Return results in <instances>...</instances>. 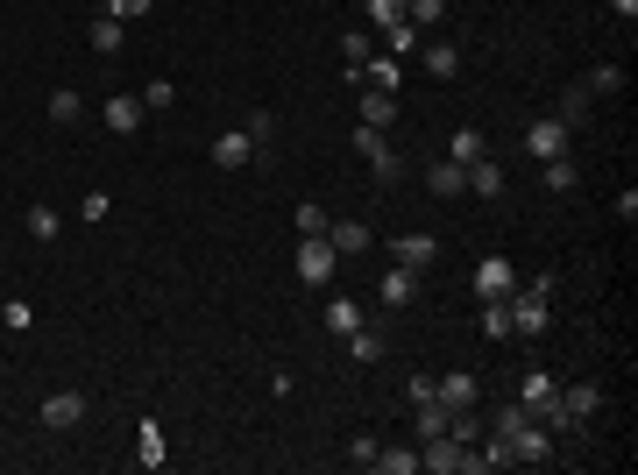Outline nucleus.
Masks as SVG:
<instances>
[{
    "instance_id": "nucleus-3",
    "label": "nucleus",
    "mask_w": 638,
    "mask_h": 475,
    "mask_svg": "<svg viewBox=\"0 0 638 475\" xmlns=\"http://www.w3.org/2000/svg\"><path fill=\"white\" fill-rule=\"evenodd\" d=\"M504 447H511V461H525V468H539V461H553V433L539 426V419H525V426H511V433H497Z\"/></svg>"
},
{
    "instance_id": "nucleus-17",
    "label": "nucleus",
    "mask_w": 638,
    "mask_h": 475,
    "mask_svg": "<svg viewBox=\"0 0 638 475\" xmlns=\"http://www.w3.org/2000/svg\"><path fill=\"white\" fill-rule=\"evenodd\" d=\"M327 242H334L341 256H362V249H376V227H362V220H341V227H327Z\"/></svg>"
},
{
    "instance_id": "nucleus-12",
    "label": "nucleus",
    "mask_w": 638,
    "mask_h": 475,
    "mask_svg": "<svg viewBox=\"0 0 638 475\" xmlns=\"http://www.w3.org/2000/svg\"><path fill=\"white\" fill-rule=\"evenodd\" d=\"M100 121H107L114 135H135V128L149 121V107H142V93H114V100L100 107Z\"/></svg>"
},
{
    "instance_id": "nucleus-11",
    "label": "nucleus",
    "mask_w": 638,
    "mask_h": 475,
    "mask_svg": "<svg viewBox=\"0 0 638 475\" xmlns=\"http://www.w3.org/2000/svg\"><path fill=\"white\" fill-rule=\"evenodd\" d=\"M390 256L405 263V270H419V277H426V270L440 263V242H433V234H397V242H390Z\"/></svg>"
},
{
    "instance_id": "nucleus-21",
    "label": "nucleus",
    "mask_w": 638,
    "mask_h": 475,
    "mask_svg": "<svg viewBox=\"0 0 638 475\" xmlns=\"http://www.w3.org/2000/svg\"><path fill=\"white\" fill-rule=\"evenodd\" d=\"M483 156H490V135H483V128H454L447 164H483Z\"/></svg>"
},
{
    "instance_id": "nucleus-18",
    "label": "nucleus",
    "mask_w": 638,
    "mask_h": 475,
    "mask_svg": "<svg viewBox=\"0 0 638 475\" xmlns=\"http://www.w3.org/2000/svg\"><path fill=\"white\" fill-rule=\"evenodd\" d=\"M355 114H362V128H390V121H397V93L362 86V107H355Z\"/></svg>"
},
{
    "instance_id": "nucleus-27",
    "label": "nucleus",
    "mask_w": 638,
    "mask_h": 475,
    "mask_svg": "<svg viewBox=\"0 0 638 475\" xmlns=\"http://www.w3.org/2000/svg\"><path fill=\"white\" fill-rule=\"evenodd\" d=\"M362 22L369 29H397L405 22V0H362Z\"/></svg>"
},
{
    "instance_id": "nucleus-29",
    "label": "nucleus",
    "mask_w": 638,
    "mask_h": 475,
    "mask_svg": "<svg viewBox=\"0 0 638 475\" xmlns=\"http://www.w3.org/2000/svg\"><path fill=\"white\" fill-rule=\"evenodd\" d=\"M369 50H376V36H369V29H348V36H341V64H348V71H362V64H369Z\"/></svg>"
},
{
    "instance_id": "nucleus-5",
    "label": "nucleus",
    "mask_w": 638,
    "mask_h": 475,
    "mask_svg": "<svg viewBox=\"0 0 638 475\" xmlns=\"http://www.w3.org/2000/svg\"><path fill=\"white\" fill-rule=\"evenodd\" d=\"M511 291H518V270H511V256H497V249H490L483 263H475V298L490 305V298H511Z\"/></svg>"
},
{
    "instance_id": "nucleus-35",
    "label": "nucleus",
    "mask_w": 638,
    "mask_h": 475,
    "mask_svg": "<svg viewBox=\"0 0 638 475\" xmlns=\"http://www.w3.org/2000/svg\"><path fill=\"white\" fill-rule=\"evenodd\" d=\"M483 334H490V341H511V312H504V298L483 305Z\"/></svg>"
},
{
    "instance_id": "nucleus-28",
    "label": "nucleus",
    "mask_w": 638,
    "mask_h": 475,
    "mask_svg": "<svg viewBox=\"0 0 638 475\" xmlns=\"http://www.w3.org/2000/svg\"><path fill=\"white\" fill-rule=\"evenodd\" d=\"M589 100H596L589 86H568V93H561V114H553V121H568V128H582V121H589Z\"/></svg>"
},
{
    "instance_id": "nucleus-38",
    "label": "nucleus",
    "mask_w": 638,
    "mask_h": 475,
    "mask_svg": "<svg viewBox=\"0 0 638 475\" xmlns=\"http://www.w3.org/2000/svg\"><path fill=\"white\" fill-rule=\"evenodd\" d=\"M582 86H589V93H624V71H617V64H596Z\"/></svg>"
},
{
    "instance_id": "nucleus-41",
    "label": "nucleus",
    "mask_w": 638,
    "mask_h": 475,
    "mask_svg": "<svg viewBox=\"0 0 638 475\" xmlns=\"http://www.w3.org/2000/svg\"><path fill=\"white\" fill-rule=\"evenodd\" d=\"M348 461H355V468H376V433H355V440H348Z\"/></svg>"
},
{
    "instance_id": "nucleus-20",
    "label": "nucleus",
    "mask_w": 638,
    "mask_h": 475,
    "mask_svg": "<svg viewBox=\"0 0 638 475\" xmlns=\"http://www.w3.org/2000/svg\"><path fill=\"white\" fill-rule=\"evenodd\" d=\"M135 461H142V468H164V461H171V454H164V426H156V419L135 426Z\"/></svg>"
},
{
    "instance_id": "nucleus-39",
    "label": "nucleus",
    "mask_w": 638,
    "mask_h": 475,
    "mask_svg": "<svg viewBox=\"0 0 638 475\" xmlns=\"http://www.w3.org/2000/svg\"><path fill=\"white\" fill-rule=\"evenodd\" d=\"M178 100V86H171V78H149V86H142V107L156 114V107H171Z\"/></svg>"
},
{
    "instance_id": "nucleus-14",
    "label": "nucleus",
    "mask_w": 638,
    "mask_h": 475,
    "mask_svg": "<svg viewBox=\"0 0 638 475\" xmlns=\"http://www.w3.org/2000/svg\"><path fill=\"white\" fill-rule=\"evenodd\" d=\"M327 327L348 341L355 327H369V305H362V298H348V291H341V298H327Z\"/></svg>"
},
{
    "instance_id": "nucleus-26",
    "label": "nucleus",
    "mask_w": 638,
    "mask_h": 475,
    "mask_svg": "<svg viewBox=\"0 0 638 475\" xmlns=\"http://www.w3.org/2000/svg\"><path fill=\"white\" fill-rule=\"evenodd\" d=\"M50 121H57V128H71V121H86V100H78L71 86H57V93H50Z\"/></svg>"
},
{
    "instance_id": "nucleus-37",
    "label": "nucleus",
    "mask_w": 638,
    "mask_h": 475,
    "mask_svg": "<svg viewBox=\"0 0 638 475\" xmlns=\"http://www.w3.org/2000/svg\"><path fill=\"white\" fill-rule=\"evenodd\" d=\"M0 320H8L15 334H29V327H36V305H29V298H8V305H0Z\"/></svg>"
},
{
    "instance_id": "nucleus-1",
    "label": "nucleus",
    "mask_w": 638,
    "mask_h": 475,
    "mask_svg": "<svg viewBox=\"0 0 638 475\" xmlns=\"http://www.w3.org/2000/svg\"><path fill=\"white\" fill-rule=\"evenodd\" d=\"M504 312H511V334L539 341V334H546V320H553V277H532V284H518V291L504 298Z\"/></svg>"
},
{
    "instance_id": "nucleus-30",
    "label": "nucleus",
    "mask_w": 638,
    "mask_h": 475,
    "mask_svg": "<svg viewBox=\"0 0 638 475\" xmlns=\"http://www.w3.org/2000/svg\"><path fill=\"white\" fill-rule=\"evenodd\" d=\"M22 227H29V242H57V227H64V220H57L50 206H29V213H22Z\"/></svg>"
},
{
    "instance_id": "nucleus-8",
    "label": "nucleus",
    "mask_w": 638,
    "mask_h": 475,
    "mask_svg": "<svg viewBox=\"0 0 638 475\" xmlns=\"http://www.w3.org/2000/svg\"><path fill=\"white\" fill-rule=\"evenodd\" d=\"M419 298V270H405V263H390L383 270V284H376V305H390V312H405Z\"/></svg>"
},
{
    "instance_id": "nucleus-10",
    "label": "nucleus",
    "mask_w": 638,
    "mask_h": 475,
    "mask_svg": "<svg viewBox=\"0 0 638 475\" xmlns=\"http://www.w3.org/2000/svg\"><path fill=\"white\" fill-rule=\"evenodd\" d=\"M256 142H249V128H227V135H213V164L220 171H242V164H256Z\"/></svg>"
},
{
    "instance_id": "nucleus-42",
    "label": "nucleus",
    "mask_w": 638,
    "mask_h": 475,
    "mask_svg": "<svg viewBox=\"0 0 638 475\" xmlns=\"http://www.w3.org/2000/svg\"><path fill=\"white\" fill-rule=\"evenodd\" d=\"M78 213H86V220H107V213H114V199H107V192H86V206H78Z\"/></svg>"
},
{
    "instance_id": "nucleus-4",
    "label": "nucleus",
    "mask_w": 638,
    "mask_h": 475,
    "mask_svg": "<svg viewBox=\"0 0 638 475\" xmlns=\"http://www.w3.org/2000/svg\"><path fill=\"white\" fill-rule=\"evenodd\" d=\"M355 149L369 156V171H376V185H397V178H405V164H397V149L383 142V128H355Z\"/></svg>"
},
{
    "instance_id": "nucleus-31",
    "label": "nucleus",
    "mask_w": 638,
    "mask_h": 475,
    "mask_svg": "<svg viewBox=\"0 0 638 475\" xmlns=\"http://www.w3.org/2000/svg\"><path fill=\"white\" fill-rule=\"evenodd\" d=\"M348 355H355V362H383V334H376V327H355V334H348Z\"/></svg>"
},
{
    "instance_id": "nucleus-16",
    "label": "nucleus",
    "mask_w": 638,
    "mask_h": 475,
    "mask_svg": "<svg viewBox=\"0 0 638 475\" xmlns=\"http://www.w3.org/2000/svg\"><path fill=\"white\" fill-rule=\"evenodd\" d=\"M561 412H568L575 426L596 419V412H603V390H596V383H568V390H561Z\"/></svg>"
},
{
    "instance_id": "nucleus-34",
    "label": "nucleus",
    "mask_w": 638,
    "mask_h": 475,
    "mask_svg": "<svg viewBox=\"0 0 638 475\" xmlns=\"http://www.w3.org/2000/svg\"><path fill=\"white\" fill-rule=\"evenodd\" d=\"M291 220H298V234H327V227H334V220H327V206H319V199H305V206H298Z\"/></svg>"
},
{
    "instance_id": "nucleus-19",
    "label": "nucleus",
    "mask_w": 638,
    "mask_h": 475,
    "mask_svg": "<svg viewBox=\"0 0 638 475\" xmlns=\"http://www.w3.org/2000/svg\"><path fill=\"white\" fill-rule=\"evenodd\" d=\"M426 192H433V199H461V192H468V164H433V171H426Z\"/></svg>"
},
{
    "instance_id": "nucleus-22",
    "label": "nucleus",
    "mask_w": 638,
    "mask_h": 475,
    "mask_svg": "<svg viewBox=\"0 0 638 475\" xmlns=\"http://www.w3.org/2000/svg\"><path fill=\"white\" fill-rule=\"evenodd\" d=\"M504 164H490V156H483V164H468V192H483V199H504Z\"/></svg>"
},
{
    "instance_id": "nucleus-9",
    "label": "nucleus",
    "mask_w": 638,
    "mask_h": 475,
    "mask_svg": "<svg viewBox=\"0 0 638 475\" xmlns=\"http://www.w3.org/2000/svg\"><path fill=\"white\" fill-rule=\"evenodd\" d=\"M568 135H575L568 121H553V114H546V121H532V128H525V149L546 164V156H568Z\"/></svg>"
},
{
    "instance_id": "nucleus-6",
    "label": "nucleus",
    "mask_w": 638,
    "mask_h": 475,
    "mask_svg": "<svg viewBox=\"0 0 638 475\" xmlns=\"http://www.w3.org/2000/svg\"><path fill=\"white\" fill-rule=\"evenodd\" d=\"M475 369H447V376H433V398L447 405V412H475Z\"/></svg>"
},
{
    "instance_id": "nucleus-25",
    "label": "nucleus",
    "mask_w": 638,
    "mask_h": 475,
    "mask_svg": "<svg viewBox=\"0 0 638 475\" xmlns=\"http://www.w3.org/2000/svg\"><path fill=\"white\" fill-rule=\"evenodd\" d=\"M419 57H426L433 78H454V71H461V50H454V43H419Z\"/></svg>"
},
{
    "instance_id": "nucleus-43",
    "label": "nucleus",
    "mask_w": 638,
    "mask_h": 475,
    "mask_svg": "<svg viewBox=\"0 0 638 475\" xmlns=\"http://www.w3.org/2000/svg\"><path fill=\"white\" fill-rule=\"evenodd\" d=\"M610 15H617V22H631V15H638V0H610Z\"/></svg>"
},
{
    "instance_id": "nucleus-40",
    "label": "nucleus",
    "mask_w": 638,
    "mask_h": 475,
    "mask_svg": "<svg viewBox=\"0 0 638 475\" xmlns=\"http://www.w3.org/2000/svg\"><path fill=\"white\" fill-rule=\"evenodd\" d=\"M242 128H249V142H256V149H270V142H277V114H249Z\"/></svg>"
},
{
    "instance_id": "nucleus-23",
    "label": "nucleus",
    "mask_w": 638,
    "mask_h": 475,
    "mask_svg": "<svg viewBox=\"0 0 638 475\" xmlns=\"http://www.w3.org/2000/svg\"><path fill=\"white\" fill-rule=\"evenodd\" d=\"M539 178H546V192H575V185H582V171L568 164V156H546V164H539Z\"/></svg>"
},
{
    "instance_id": "nucleus-13",
    "label": "nucleus",
    "mask_w": 638,
    "mask_h": 475,
    "mask_svg": "<svg viewBox=\"0 0 638 475\" xmlns=\"http://www.w3.org/2000/svg\"><path fill=\"white\" fill-rule=\"evenodd\" d=\"M78 419H86V398H78V390H57V398H43V426H50V433H71Z\"/></svg>"
},
{
    "instance_id": "nucleus-36",
    "label": "nucleus",
    "mask_w": 638,
    "mask_h": 475,
    "mask_svg": "<svg viewBox=\"0 0 638 475\" xmlns=\"http://www.w3.org/2000/svg\"><path fill=\"white\" fill-rule=\"evenodd\" d=\"M156 8V0H100V15H114V22H142Z\"/></svg>"
},
{
    "instance_id": "nucleus-15",
    "label": "nucleus",
    "mask_w": 638,
    "mask_h": 475,
    "mask_svg": "<svg viewBox=\"0 0 638 475\" xmlns=\"http://www.w3.org/2000/svg\"><path fill=\"white\" fill-rule=\"evenodd\" d=\"M355 78H362V86H376V93H397V86H405V57H369Z\"/></svg>"
},
{
    "instance_id": "nucleus-7",
    "label": "nucleus",
    "mask_w": 638,
    "mask_h": 475,
    "mask_svg": "<svg viewBox=\"0 0 638 475\" xmlns=\"http://www.w3.org/2000/svg\"><path fill=\"white\" fill-rule=\"evenodd\" d=\"M553 398H561V383H553L546 369H525V376H518V405H525L532 419H546V412H553Z\"/></svg>"
},
{
    "instance_id": "nucleus-2",
    "label": "nucleus",
    "mask_w": 638,
    "mask_h": 475,
    "mask_svg": "<svg viewBox=\"0 0 638 475\" xmlns=\"http://www.w3.org/2000/svg\"><path fill=\"white\" fill-rule=\"evenodd\" d=\"M298 277L305 284H334L341 277V249L327 242V234H298Z\"/></svg>"
},
{
    "instance_id": "nucleus-33",
    "label": "nucleus",
    "mask_w": 638,
    "mask_h": 475,
    "mask_svg": "<svg viewBox=\"0 0 638 475\" xmlns=\"http://www.w3.org/2000/svg\"><path fill=\"white\" fill-rule=\"evenodd\" d=\"M376 468H383V475H412L419 454H412V447H376Z\"/></svg>"
},
{
    "instance_id": "nucleus-24",
    "label": "nucleus",
    "mask_w": 638,
    "mask_h": 475,
    "mask_svg": "<svg viewBox=\"0 0 638 475\" xmlns=\"http://www.w3.org/2000/svg\"><path fill=\"white\" fill-rule=\"evenodd\" d=\"M121 43H128V22L100 15V22H93V50H100V57H121Z\"/></svg>"
},
{
    "instance_id": "nucleus-32",
    "label": "nucleus",
    "mask_w": 638,
    "mask_h": 475,
    "mask_svg": "<svg viewBox=\"0 0 638 475\" xmlns=\"http://www.w3.org/2000/svg\"><path fill=\"white\" fill-rule=\"evenodd\" d=\"M383 43H390V57H412V50L426 43V29H412V22H397V29H383Z\"/></svg>"
}]
</instances>
